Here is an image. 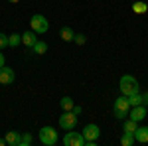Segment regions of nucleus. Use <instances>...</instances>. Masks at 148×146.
Segmentation results:
<instances>
[{"label": "nucleus", "instance_id": "25", "mask_svg": "<svg viewBox=\"0 0 148 146\" xmlns=\"http://www.w3.org/2000/svg\"><path fill=\"white\" fill-rule=\"evenodd\" d=\"M73 112L75 114H81V107H73Z\"/></svg>", "mask_w": 148, "mask_h": 146}, {"label": "nucleus", "instance_id": "13", "mask_svg": "<svg viewBox=\"0 0 148 146\" xmlns=\"http://www.w3.org/2000/svg\"><path fill=\"white\" fill-rule=\"evenodd\" d=\"M59 38H61L63 42H73V40H75V32H73L71 28H67V26H63V28L59 30Z\"/></svg>", "mask_w": 148, "mask_h": 146}, {"label": "nucleus", "instance_id": "27", "mask_svg": "<svg viewBox=\"0 0 148 146\" xmlns=\"http://www.w3.org/2000/svg\"><path fill=\"white\" fill-rule=\"evenodd\" d=\"M6 144V138H0V146H4Z\"/></svg>", "mask_w": 148, "mask_h": 146}, {"label": "nucleus", "instance_id": "28", "mask_svg": "<svg viewBox=\"0 0 148 146\" xmlns=\"http://www.w3.org/2000/svg\"><path fill=\"white\" fill-rule=\"evenodd\" d=\"M8 2H14V4H16V2H20V0H8Z\"/></svg>", "mask_w": 148, "mask_h": 146}, {"label": "nucleus", "instance_id": "1", "mask_svg": "<svg viewBox=\"0 0 148 146\" xmlns=\"http://www.w3.org/2000/svg\"><path fill=\"white\" fill-rule=\"evenodd\" d=\"M114 117L119 119V121H123L128 117V112H130V103H128V97L126 95H121V97H116V101H114Z\"/></svg>", "mask_w": 148, "mask_h": 146}, {"label": "nucleus", "instance_id": "8", "mask_svg": "<svg viewBox=\"0 0 148 146\" xmlns=\"http://www.w3.org/2000/svg\"><path fill=\"white\" fill-rule=\"evenodd\" d=\"M14 79H16V75H14V69L10 67H0V85H10V83H14Z\"/></svg>", "mask_w": 148, "mask_h": 146}, {"label": "nucleus", "instance_id": "2", "mask_svg": "<svg viewBox=\"0 0 148 146\" xmlns=\"http://www.w3.org/2000/svg\"><path fill=\"white\" fill-rule=\"evenodd\" d=\"M119 89H121L123 95L130 97V95L138 93V81L132 77V75H123V77H121V83H119Z\"/></svg>", "mask_w": 148, "mask_h": 146}, {"label": "nucleus", "instance_id": "4", "mask_svg": "<svg viewBox=\"0 0 148 146\" xmlns=\"http://www.w3.org/2000/svg\"><path fill=\"white\" fill-rule=\"evenodd\" d=\"M30 26H32V30H34L36 34H46L47 30H49V22H47L46 16H42V14H34L32 20H30Z\"/></svg>", "mask_w": 148, "mask_h": 146}, {"label": "nucleus", "instance_id": "11", "mask_svg": "<svg viewBox=\"0 0 148 146\" xmlns=\"http://www.w3.org/2000/svg\"><path fill=\"white\" fill-rule=\"evenodd\" d=\"M134 140L146 144L148 142V126H138L136 130H134Z\"/></svg>", "mask_w": 148, "mask_h": 146}, {"label": "nucleus", "instance_id": "5", "mask_svg": "<svg viewBox=\"0 0 148 146\" xmlns=\"http://www.w3.org/2000/svg\"><path fill=\"white\" fill-rule=\"evenodd\" d=\"M59 126L63 130H73L77 126V114L73 111H65L61 117H59Z\"/></svg>", "mask_w": 148, "mask_h": 146}, {"label": "nucleus", "instance_id": "7", "mask_svg": "<svg viewBox=\"0 0 148 146\" xmlns=\"http://www.w3.org/2000/svg\"><path fill=\"white\" fill-rule=\"evenodd\" d=\"M83 136H85V140H97L99 136H101V128L97 126V124H87L85 128H83Z\"/></svg>", "mask_w": 148, "mask_h": 146}, {"label": "nucleus", "instance_id": "24", "mask_svg": "<svg viewBox=\"0 0 148 146\" xmlns=\"http://www.w3.org/2000/svg\"><path fill=\"white\" fill-rule=\"evenodd\" d=\"M4 65H6V59H4V56H2V53H0V67H4Z\"/></svg>", "mask_w": 148, "mask_h": 146}, {"label": "nucleus", "instance_id": "17", "mask_svg": "<svg viewBox=\"0 0 148 146\" xmlns=\"http://www.w3.org/2000/svg\"><path fill=\"white\" fill-rule=\"evenodd\" d=\"M20 44H22V36L20 34H10L8 36V45H10V47H18Z\"/></svg>", "mask_w": 148, "mask_h": 146}, {"label": "nucleus", "instance_id": "10", "mask_svg": "<svg viewBox=\"0 0 148 146\" xmlns=\"http://www.w3.org/2000/svg\"><path fill=\"white\" fill-rule=\"evenodd\" d=\"M6 144L8 146H22V134L20 132H16V130H10V132H6Z\"/></svg>", "mask_w": 148, "mask_h": 146}, {"label": "nucleus", "instance_id": "21", "mask_svg": "<svg viewBox=\"0 0 148 146\" xmlns=\"http://www.w3.org/2000/svg\"><path fill=\"white\" fill-rule=\"evenodd\" d=\"M32 142H34L32 134H30V132H24V134H22V146H30Z\"/></svg>", "mask_w": 148, "mask_h": 146}, {"label": "nucleus", "instance_id": "23", "mask_svg": "<svg viewBox=\"0 0 148 146\" xmlns=\"http://www.w3.org/2000/svg\"><path fill=\"white\" fill-rule=\"evenodd\" d=\"M73 42H75V44H79V45H83L85 42H87V38H85L83 34H75V40H73Z\"/></svg>", "mask_w": 148, "mask_h": 146}, {"label": "nucleus", "instance_id": "19", "mask_svg": "<svg viewBox=\"0 0 148 146\" xmlns=\"http://www.w3.org/2000/svg\"><path fill=\"white\" fill-rule=\"evenodd\" d=\"M59 105H61V109H63V111H73V107H75L71 97H63V99L59 101Z\"/></svg>", "mask_w": 148, "mask_h": 146}, {"label": "nucleus", "instance_id": "15", "mask_svg": "<svg viewBox=\"0 0 148 146\" xmlns=\"http://www.w3.org/2000/svg\"><path fill=\"white\" fill-rule=\"evenodd\" d=\"M32 49H34V53H38V56H44V53L47 51V44H46V42H40V40H38Z\"/></svg>", "mask_w": 148, "mask_h": 146}, {"label": "nucleus", "instance_id": "6", "mask_svg": "<svg viewBox=\"0 0 148 146\" xmlns=\"http://www.w3.org/2000/svg\"><path fill=\"white\" fill-rule=\"evenodd\" d=\"M63 144H65V146H85V136H83V132L65 130V136H63Z\"/></svg>", "mask_w": 148, "mask_h": 146}, {"label": "nucleus", "instance_id": "14", "mask_svg": "<svg viewBox=\"0 0 148 146\" xmlns=\"http://www.w3.org/2000/svg\"><path fill=\"white\" fill-rule=\"evenodd\" d=\"M136 142L134 140V132H123V136H121V144L123 146H132Z\"/></svg>", "mask_w": 148, "mask_h": 146}, {"label": "nucleus", "instance_id": "3", "mask_svg": "<svg viewBox=\"0 0 148 146\" xmlns=\"http://www.w3.org/2000/svg\"><path fill=\"white\" fill-rule=\"evenodd\" d=\"M40 142L46 144V146L57 144V130L53 126H44V128H40Z\"/></svg>", "mask_w": 148, "mask_h": 146}, {"label": "nucleus", "instance_id": "9", "mask_svg": "<svg viewBox=\"0 0 148 146\" xmlns=\"http://www.w3.org/2000/svg\"><path fill=\"white\" fill-rule=\"evenodd\" d=\"M132 111L128 112V119H132V121H136L140 123L144 117H146V105H136V107H130Z\"/></svg>", "mask_w": 148, "mask_h": 146}, {"label": "nucleus", "instance_id": "22", "mask_svg": "<svg viewBox=\"0 0 148 146\" xmlns=\"http://www.w3.org/2000/svg\"><path fill=\"white\" fill-rule=\"evenodd\" d=\"M6 45H8V36H6V34H2V32H0V49H4Z\"/></svg>", "mask_w": 148, "mask_h": 146}, {"label": "nucleus", "instance_id": "12", "mask_svg": "<svg viewBox=\"0 0 148 146\" xmlns=\"http://www.w3.org/2000/svg\"><path fill=\"white\" fill-rule=\"evenodd\" d=\"M36 42H38V34H36L34 30H30V32L22 34V44H24V45H28V47H34Z\"/></svg>", "mask_w": 148, "mask_h": 146}, {"label": "nucleus", "instance_id": "16", "mask_svg": "<svg viewBox=\"0 0 148 146\" xmlns=\"http://www.w3.org/2000/svg\"><path fill=\"white\" fill-rule=\"evenodd\" d=\"M136 128H138V123H136V121H132V119L125 121V124H123V130H125V132H134Z\"/></svg>", "mask_w": 148, "mask_h": 146}, {"label": "nucleus", "instance_id": "26", "mask_svg": "<svg viewBox=\"0 0 148 146\" xmlns=\"http://www.w3.org/2000/svg\"><path fill=\"white\" fill-rule=\"evenodd\" d=\"M142 99H144V105H148V91L144 93V95H142Z\"/></svg>", "mask_w": 148, "mask_h": 146}, {"label": "nucleus", "instance_id": "18", "mask_svg": "<svg viewBox=\"0 0 148 146\" xmlns=\"http://www.w3.org/2000/svg\"><path fill=\"white\" fill-rule=\"evenodd\" d=\"M128 103H130V107H136V105H144V99H142L140 93H134V95L128 97Z\"/></svg>", "mask_w": 148, "mask_h": 146}, {"label": "nucleus", "instance_id": "20", "mask_svg": "<svg viewBox=\"0 0 148 146\" xmlns=\"http://www.w3.org/2000/svg\"><path fill=\"white\" fill-rule=\"evenodd\" d=\"M132 10L136 12V14H144V12L148 10V4H146V2H142V0H138V2H134Z\"/></svg>", "mask_w": 148, "mask_h": 146}]
</instances>
